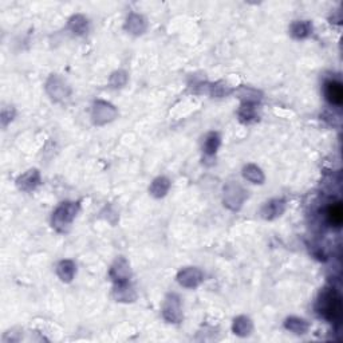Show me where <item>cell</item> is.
Listing matches in <instances>:
<instances>
[{
    "instance_id": "3957f363",
    "label": "cell",
    "mask_w": 343,
    "mask_h": 343,
    "mask_svg": "<svg viewBox=\"0 0 343 343\" xmlns=\"http://www.w3.org/2000/svg\"><path fill=\"white\" fill-rule=\"evenodd\" d=\"M326 219L327 223L331 225V227H335V228H339L343 223V209L341 203H335L330 205L327 208L326 212Z\"/></svg>"
},
{
    "instance_id": "8992f818",
    "label": "cell",
    "mask_w": 343,
    "mask_h": 343,
    "mask_svg": "<svg viewBox=\"0 0 343 343\" xmlns=\"http://www.w3.org/2000/svg\"><path fill=\"white\" fill-rule=\"evenodd\" d=\"M284 210V201L282 200H273L271 203H268L264 209H263V214L266 219H273L276 216H280V213Z\"/></svg>"
},
{
    "instance_id": "ba28073f",
    "label": "cell",
    "mask_w": 343,
    "mask_h": 343,
    "mask_svg": "<svg viewBox=\"0 0 343 343\" xmlns=\"http://www.w3.org/2000/svg\"><path fill=\"white\" fill-rule=\"evenodd\" d=\"M291 34L298 39H303V38L308 37L310 32L312 31V26L308 21H296L291 27Z\"/></svg>"
},
{
    "instance_id": "9c48e42d",
    "label": "cell",
    "mask_w": 343,
    "mask_h": 343,
    "mask_svg": "<svg viewBox=\"0 0 343 343\" xmlns=\"http://www.w3.org/2000/svg\"><path fill=\"white\" fill-rule=\"evenodd\" d=\"M286 327L295 334H305L308 328V324L299 318H289L286 321Z\"/></svg>"
},
{
    "instance_id": "5bb4252c",
    "label": "cell",
    "mask_w": 343,
    "mask_h": 343,
    "mask_svg": "<svg viewBox=\"0 0 343 343\" xmlns=\"http://www.w3.org/2000/svg\"><path fill=\"white\" fill-rule=\"evenodd\" d=\"M219 144H220L219 135H217L216 133L209 134L208 138H207V141H205V152H207L208 154H213L214 152H216V149L219 148Z\"/></svg>"
},
{
    "instance_id": "6da1fadb",
    "label": "cell",
    "mask_w": 343,
    "mask_h": 343,
    "mask_svg": "<svg viewBox=\"0 0 343 343\" xmlns=\"http://www.w3.org/2000/svg\"><path fill=\"white\" fill-rule=\"evenodd\" d=\"M316 308H318V312L327 321H339L341 314H342L341 296L334 288H326L318 299Z\"/></svg>"
},
{
    "instance_id": "277c9868",
    "label": "cell",
    "mask_w": 343,
    "mask_h": 343,
    "mask_svg": "<svg viewBox=\"0 0 343 343\" xmlns=\"http://www.w3.org/2000/svg\"><path fill=\"white\" fill-rule=\"evenodd\" d=\"M178 280L180 283L187 286V287H194L200 283L201 280V273L200 271H197L196 268H188V269H184L180 276H178Z\"/></svg>"
},
{
    "instance_id": "5b68a950",
    "label": "cell",
    "mask_w": 343,
    "mask_h": 343,
    "mask_svg": "<svg viewBox=\"0 0 343 343\" xmlns=\"http://www.w3.org/2000/svg\"><path fill=\"white\" fill-rule=\"evenodd\" d=\"M75 214V207L73 204H66L57 210L55 213V223L57 224H69Z\"/></svg>"
},
{
    "instance_id": "30bf717a",
    "label": "cell",
    "mask_w": 343,
    "mask_h": 343,
    "mask_svg": "<svg viewBox=\"0 0 343 343\" xmlns=\"http://www.w3.org/2000/svg\"><path fill=\"white\" fill-rule=\"evenodd\" d=\"M244 176L249 181L255 182V184H262L264 181V176H263L262 171L255 165H248L247 168H244Z\"/></svg>"
},
{
    "instance_id": "4fadbf2b",
    "label": "cell",
    "mask_w": 343,
    "mask_h": 343,
    "mask_svg": "<svg viewBox=\"0 0 343 343\" xmlns=\"http://www.w3.org/2000/svg\"><path fill=\"white\" fill-rule=\"evenodd\" d=\"M251 328V322H249V319H247V318H239V319H236L235 321L233 330H235L236 334H239V335H247V334H249Z\"/></svg>"
},
{
    "instance_id": "7c38bea8",
    "label": "cell",
    "mask_w": 343,
    "mask_h": 343,
    "mask_svg": "<svg viewBox=\"0 0 343 343\" xmlns=\"http://www.w3.org/2000/svg\"><path fill=\"white\" fill-rule=\"evenodd\" d=\"M59 275H60V278L63 279V280H71L73 279V276H74V272H75V267L74 264L71 262H62L60 264H59V269H58Z\"/></svg>"
},
{
    "instance_id": "8fae6325",
    "label": "cell",
    "mask_w": 343,
    "mask_h": 343,
    "mask_svg": "<svg viewBox=\"0 0 343 343\" xmlns=\"http://www.w3.org/2000/svg\"><path fill=\"white\" fill-rule=\"evenodd\" d=\"M168 189H169V181L166 178H157L152 185V193L157 197L164 196L168 192Z\"/></svg>"
},
{
    "instance_id": "7a4b0ae2",
    "label": "cell",
    "mask_w": 343,
    "mask_h": 343,
    "mask_svg": "<svg viewBox=\"0 0 343 343\" xmlns=\"http://www.w3.org/2000/svg\"><path fill=\"white\" fill-rule=\"evenodd\" d=\"M324 95L331 105L341 106L343 102V87L338 80H328L324 85Z\"/></svg>"
},
{
    "instance_id": "52a82bcc",
    "label": "cell",
    "mask_w": 343,
    "mask_h": 343,
    "mask_svg": "<svg viewBox=\"0 0 343 343\" xmlns=\"http://www.w3.org/2000/svg\"><path fill=\"white\" fill-rule=\"evenodd\" d=\"M165 316L169 321H178L180 319V303L174 296H171L165 305Z\"/></svg>"
}]
</instances>
